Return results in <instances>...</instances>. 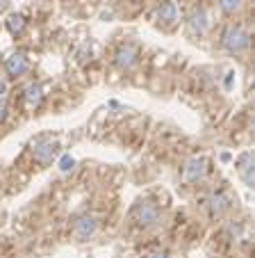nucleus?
Wrapping results in <instances>:
<instances>
[{"label": "nucleus", "instance_id": "f257e3e1", "mask_svg": "<svg viewBox=\"0 0 255 258\" xmlns=\"http://www.w3.org/2000/svg\"><path fill=\"white\" fill-rule=\"evenodd\" d=\"M132 222H137L139 226H144V229H148V226H155L162 219V210H159L157 204H153V201H139V204H135V208H132L130 213Z\"/></svg>", "mask_w": 255, "mask_h": 258}, {"label": "nucleus", "instance_id": "f03ea898", "mask_svg": "<svg viewBox=\"0 0 255 258\" xmlns=\"http://www.w3.org/2000/svg\"><path fill=\"white\" fill-rule=\"evenodd\" d=\"M221 41L230 53H241V50H246L250 46V37L241 25H228V28L223 30Z\"/></svg>", "mask_w": 255, "mask_h": 258}, {"label": "nucleus", "instance_id": "7ed1b4c3", "mask_svg": "<svg viewBox=\"0 0 255 258\" xmlns=\"http://www.w3.org/2000/svg\"><path fill=\"white\" fill-rule=\"evenodd\" d=\"M57 149H59L57 140H53V137H48V135H39L37 140L32 142V156L39 165H48V162H53Z\"/></svg>", "mask_w": 255, "mask_h": 258}, {"label": "nucleus", "instance_id": "20e7f679", "mask_svg": "<svg viewBox=\"0 0 255 258\" xmlns=\"http://www.w3.org/2000/svg\"><path fill=\"white\" fill-rule=\"evenodd\" d=\"M98 229V219L94 215H80V217L73 222V235L77 240H89Z\"/></svg>", "mask_w": 255, "mask_h": 258}, {"label": "nucleus", "instance_id": "39448f33", "mask_svg": "<svg viewBox=\"0 0 255 258\" xmlns=\"http://www.w3.org/2000/svg\"><path fill=\"white\" fill-rule=\"evenodd\" d=\"M205 171H207V162L203 158H192L183 169V178L185 183H196V180H201L205 176Z\"/></svg>", "mask_w": 255, "mask_h": 258}, {"label": "nucleus", "instance_id": "423d86ee", "mask_svg": "<svg viewBox=\"0 0 255 258\" xmlns=\"http://www.w3.org/2000/svg\"><path fill=\"white\" fill-rule=\"evenodd\" d=\"M210 25H212V21L205 10H196L189 16V32L196 34V37H203V34L210 30Z\"/></svg>", "mask_w": 255, "mask_h": 258}, {"label": "nucleus", "instance_id": "0eeeda50", "mask_svg": "<svg viewBox=\"0 0 255 258\" xmlns=\"http://www.w3.org/2000/svg\"><path fill=\"white\" fill-rule=\"evenodd\" d=\"M116 64H119L121 69H132L137 64V59H139V50H137V46L132 44H123L119 50H116Z\"/></svg>", "mask_w": 255, "mask_h": 258}, {"label": "nucleus", "instance_id": "6e6552de", "mask_svg": "<svg viewBox=\"0 0 255 258\" xmlns=\"http://www.w3.org/2000/svg\"><path fill=\"white\" fill-rule=\"evenodd\" d=\"M28 57H25L23 53H14V55H10V57H7V62H5V69H7V73H10V76H23L25 71H28Z\"/></svg>", "mask_w": 255, "mask_h": 258}, {"label": "nucleus", "instance_id": "1a4fd4ad", "mask_svg": "<svg viewBox=\"0 0 255 258\" xmlns=\"http://www.w3.org/2000/svg\"><path fill=\"white\" fill-rule=\"evenodd\" d=\"M230 208H232V201H230V197H228L226 192H217V195H212L210 210H212V215H214V217H221V215H226Z\"/></svg>", "mask_w": 255, "mask_h": 258}, {"label": "nucleus", "instance_id": "9d476101", "mask_svg": "<svg viewBox=\"0 0 255 258\" xmlns=\"http://www.w3.org/2000/svg\"><path fill=\"white\" fill-rule=\"evenodd\" d=\"M237 169H239V174H241L246 185L253 187V156H250L248 151L241 153V156L237 158Z\"/></svg>", "mask_w": 255, "mask_h": 258}, {"label": "nucleus", "instance_id": "9b49d317", "mask_svg": "<svg viewBox=\"0 0 255 258\" xmlns=\"http://www.w3.org/2000/svg\"><path fill=\"white\" fill-rule=\"evenodd\" d=\"M157 19L166 25H174L178 21V7H176L174 0H166V3H162L157 7Z\"/></svg>", "mask_w": 255, "mask_h": 258}, {"label": "nucleus", "instance_id": "f8f14e48", "mask_svg": "<svg viewBox=\"0 0 255 258\" xmlns=\"http://www.w3.org/2000/svg\"><path fill=\"white\" fill-rule=\"evenodd\" d=\"M41 101H44V87L37 83L28 85L25 87V105L28 107H39L41 105Z\"/></svg>", "mask_w": 255, "mask_h": 258}, {"label": "nucleus", "instance_id": "ddd939ff", "mask_svg": "<svg viewBox=\"0 0 255 258\" xmlns=\"http://www.w3.org/2000/svg\"><path fill=\"white\" fill-rule=\"evenodd\" d=\"M7 28H10L12 34H21L25 30V19L23 16H19V14L10 16V19H7Z\"/></svg>", "mask_w": 255, "mask_h": 258}, {"label": "nucleus", "instance_id": "4468645a", "mask_svg": "<svg viewBox=\"0 0 255 258\" xmlns=\"http://www.w3.org/2000/svg\"><path fill=\"white\" fill-rule=\"evenodd\" d=\"M217 5L226 14H235V12L241 10V0H217Z\"/></svg>", "mask_w": 255, "mask_h": 258}, {"label": "nucleus", "instance_id": "2eb2a0df", "mask_svg": "<svg viewBox=\"0 0 255 258\" xmlns=\"http://www.w3.org/2000/svg\"><path fill=\"white\" fill-rule=\"evenodd\" d=\"M73 167H75V160H73L71 156H62V158H59V169H62V171H71Z\"/></svg>", "mask_w": 255, "mask_h": 258}, {"label": "nucleus", "instance_id": "dca6fc26", "mask_svg": "<svg viewBox=\"0 0 255 258\" xmlns=\"http://www.w3.org/2000/svg\"><path fill=\"white\" fill-rule=\"evenodd\" d=\"M5 117H7V105H5V101L0 98V121H3Z\"/></svg>", "mask_w": 255, "mask_h": 258}, {"label": "nucleus", "instance_id": "f3484780", "mask_svg": "<svg viewBox=\"0 0 255 258\" xmlns=\"http://www.w3.org/2000/svg\"><path fill=\"white\" fill-rule=\"evenodd\" d=\"M148 258H171V253H166V251H155V253H150Z\"/></svg>", "mask_w": 255, "mask_h": 258}]
</instances>
